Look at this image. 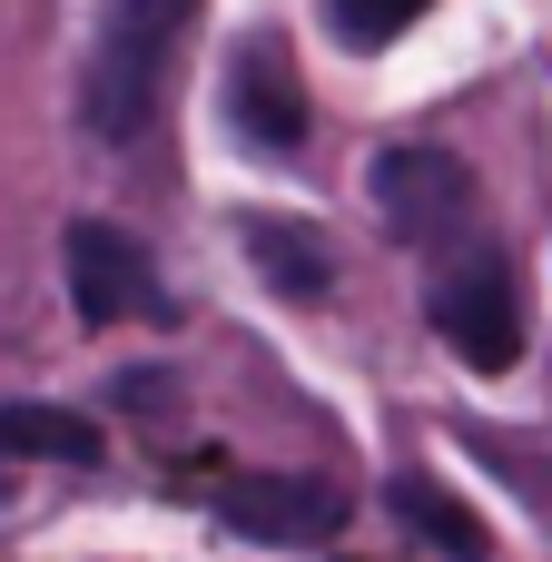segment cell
Returning <instances> with one entry per match:
<instances>
[{"instance_id": "1", "label": "cell", "mask_w": 552, "mask_h": 562, "mask_svg": "<svg viewBox=\"0 0 552 562\" xmlns=\"http://www.w3.org/2000/svg\"><path fill=\"white\" fill-rule=\"evenodd\" d=\"M198 0H109L79 49V128L99 148H138L168 109V59L188 40Z\"/></svg>"}, {"instance_id": "2", "label": "cell", "mask_w": 552, "mask_h": 562, "mask_svg": "<svg viewBox=\"0 0 552 562\" xmlns=\"http://www.w3.org/2000/svg\"><path fill=\"white\" fill-rule=\"evenodd\" d=\"M435 277H425V316H435V336L474 366V375H504L514 356H523V296H514V257L474 227L464 247H444V257H425Z\"/></svg>"}, {"instance_id": "3", "label": "cell", "mask_w": 552, "mask_h": 562, "mask_svg": "<svg viewBox=\"0 0 552 562\" xmlns=\"http://www.w3.org/2000/svg\"><path fill=\"white\" fill-rule=\"evenodd\" d=\"M365 198L385 207V237L415 247V257H444L484 227V198H474V168L454 148H425V138H385L375 168H365Z\"/></svg>"}, {"instance_id": "4", "label": "cell", "mask_w": 552, "mask_h": 562, "mask_svg": "<svg viewBox=\"0 0 552 562\" xmlns=\"http://www.w3.org/2000/svg\"><path fill=\"white\" fill-rule=\"evenodd\" d=\"M59 277H69V306H79V326H119V316H178L168 306V286H158V267H148V247L128 237V227H109V217H79L69 237H59Z\"/></svg>"}, {"instance_id": "5", "label": "cell", "mask_w": 552, "mask_h": 562, "mask_svg": "<svg viewBox=\"0 0 552 562\" xmlns=\"http://www.w3.org/2000/svg\"><path fill=\"white\" fill-rule=\"evenodd\" d=\"M207 514L247 543H336L346 533V484H326V474H227V484H207Z\"/></svg>"}, {"instance_id": "6", "label": "cell", "mask_w": 552, "mask_h": 562, "mask_svg": "<svg viewBox=\"0 0 552 562\" xmlns=\"http://www.w3.org/2000/svg\"><path fill=\"white\" fill-rule=\"evenodd\" d=\"M227 128L247 148H267V158H296L306 148V79H296V59H286L277 30H247L237 40V59H227Z\"/></svg>"}, {"instance_id": "7", "label": "cell", "mask_w": 552, "mask_h": 562, "mask_svg": "<svg viewBox=\"0 0 552 562\" xmlns=\"http://www.w3.org/2000/svg\"><path fill=\"white\" fill-rule=\"evenodd\" d=\"M237 227H247V257H257V277H267L277 296L316 306V296L336 286V257H326V237H316L306 217H277V207H257V217H237Z\"/></svg>"}, {"instance_id": "8", "label": "cell", "mask_w": 552, "mask_h": 562, "mask_svg": "<svg viewBox=\"0 0 552 562\" xmlns=\"http://www.w3.org/2000/svg\"><path fill=\"white\" fill-rule=\"evenodd\" d=\"M385 504H395V524H405L425 553H444V562H494V533L474 524V504H454L435 474H395V494H385Z\"/></svg>"}, {"instance_id": "9", "label": "cell", "mask_w": 552, "mask_h": 562, "mask_svg": "<svg viewBox=\"0 0 552 562\" xmlns=\"http://www.w3.org/2000/svg\"><path fill=\"white\" fill-rule=\"evenodd\" d=\"M0 464H99V425L69 405H0Z\"/></svg>"}, {"instance_id": "10", "label": "cell", "mask_w": 552, "mask_h": 562, "mask_svg": "<svg viewBox=\"0 0 552 562\" xmlns=\"http://www.w3.org/2000/svg\"><path fill=\"white\" fill-rule=\"evenodd\" d=\"M425 10H435V0H326V20H336L346 49H395Z\"/></svg>"}, {"instance_id": "11", "label": "cell", "mask_w": 552, "mask_h": 562, "mask_svg": "<svg viewBox=\"0 0 552 562\" xmlns=\"http://www.w3.org/2000/svg\"><path fill=\"white\" fill-rule=\"evenodd\" d=\"M109 395H119L128 415H168V405H178V375H148V366H138V375H119Z\"/></svg>"}]
</instances>
